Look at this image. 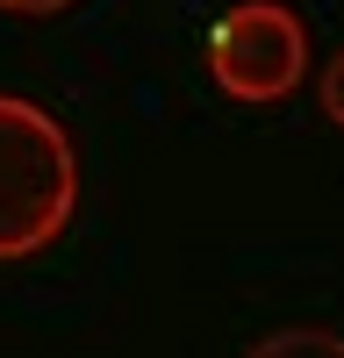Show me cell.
<instances>
[{
  "label": "cell",
  "mask_w": 344,
  "mask_h": 358,
  "mask_svg": "<svg viewBox=\"0 0 344 358\" xmlns=\"http://www.w3.org/2000/svg\"><path fill=\"white\" fill-rule=\"evenodd\" d=\"M208 72L229 101L273 108L308 79V29L287 0H237L208 29Z\"/></svg>",
  "instance_id": "obj_2"
},
{
  "label": "cell",
  "mask_w": 344,
  "mask_h": 358,
  "mask_svg": "<svg viewBox=\"0 0 344 358\" xmlns=\"http://www.w3.org/2000/svg\"><path fill=\"white\" fill-rule=\"evenodd\" d=\"M79 215V151L50 108L0 94V265L50 251Z\"/></svg>",
  "instance_id": "obj_1"
},
{
  "label": "cell",
  "mask_w": 344,
  "mask_h": 358,
  "mask_svg": "<svg viewBox=\"0 0 344 358\" xmlns=\"http://www.w3.org/2000/svg\"><path fill=\"white\" fill-rule=\"evenodd\" d=\"M323 115H330V122L344 129V50H337L330 65H323Z\"/></svg>",
  "instance_id": "obj_4"
},
{
  "label": "cell",
  "mask_w": 344,
  "mask_h": 358,
  "mask_svg": "<svg viewBox=\"0 0 344 358\" xmlns=\"http://www.w3.org/2000/svg\"><path fill=\"white\" fill-rule=\"evenodd\" d=\"M244 358H344V337L337 330H273V337H258Z\"/></svg>",
  "instance_id": "obj_3"
},
{
  "label": "cell",
  "mask_w": 344,
  "mask_h": 358,
  "mask_svg": "<svg viewBox=\"0 0 344 358\" xmlns=\"http://www.w3.org/2000/svg\"><path fill=\"white\" fill-rule=\"evenodd\" d=\"M65 8H72V0H0V15H22V22H50Z\"/></svg>",
  "instance_id": "obj_5"
}]
</instances>
